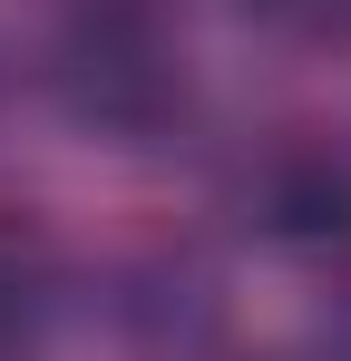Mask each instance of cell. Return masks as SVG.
Returning <instances> with one entry per match:
<instances>
[{
  "mask_svg": "<svg viewBox=\"0 0 351 361\" xmlns=\"http://www.w3.org/2000/svg\"><path fill=\"white\" fill-rule=\"evenodd\" d=\"M49 108L78 137H108V147H156L185 127L195 108V78H185V49L156 20V0H78L58 20L49 59Z\"/></svg>",
  "mask_w": 351,
  "mask_h": 361,
  "instance_id": "obj_1",
  "label": "cell"
},
{
  "mask_svg": "<svg viewBox=\"0 0 351 361\" xmlns=\"http://www.w3.org/2000/svg\"><path fill=\"white\" fill-rule=\"evenodd\" d=\"M108 322L147 361H205L225 342V274L195 244H137L108 274Z\"/></svg>",
  "mask_w": 351,
  "mask_h": 361,
  "instance_id": "obj_2",
  "label": "cell"
},
{
  "mask_svg": "<svg viewBox=\"0 0 351 361\" xmlns=\"http://www.w3.org/2000/svg\"><path fill=\"white\" fill-rule=\"evenodd\" d=\"M234 205H244V225L264 244H292V254L342 244L351 235V157L332 137H273V147L244 157Z\"/></svg>",
  "mask_w": 351,
  "mask_h": 361,
  "instance_id": "obj_3",
  "label": "cell"
},
{
  "mask_svg": "<svg viewBox=\"0 0 351 361\" xmlns=\"http://www.w3.org/2000/svg\"><path fill=\"white\" fill-rule=\"evenodd\" d=\"M58 312V254L30 215H0V361H20Z\"/></svg>",
  "mask_w": 351,
  "mask_h": 361,
  "instance_id": "obj_4",
  "label": "cell"
},
{
  "mask_svg": "<svg viewBox=\"0 0 351 361\" xmlns=\"http://www.w3.org/2000/svg\"><path fill=\"white\" fill-rule=\"evenodd\" d=\"M244 20L292 49H351V0H244Z\"/></svg>",
  "mask_w": 351,
  "mask_h": 361,
  "instance_id": "obj_5",
  "label": "cell"
},
{
  "mask_svg": "<svg viewBox=\"0 0 351 361\" xmlns=\"http://www.w3.org/2000/svg\"><path fill=\"white\" fill-rule=\"evenodd\" d=\"M332 361H351V283H342V302H332Z\"/></svg>",
  "mask_w": 351,
  "mask_h": 361,
  "instance_id": "obj_6",
  "label": "cell"
}]
</instances>
